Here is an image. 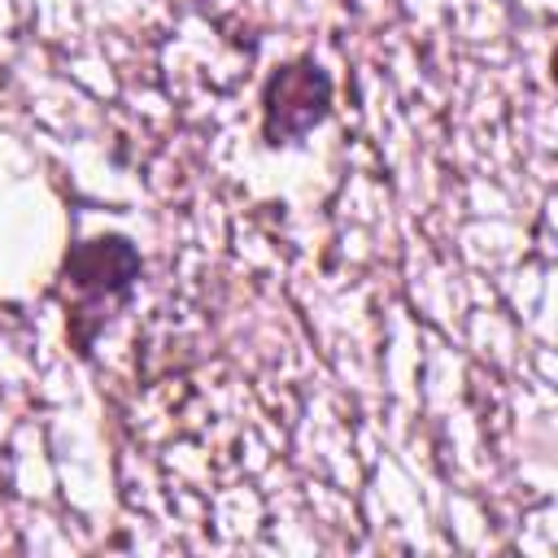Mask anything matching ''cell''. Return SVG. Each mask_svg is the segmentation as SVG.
<instances>
[{
	"mask_svg": "<svg viewBox=\"0 0 558 558\" xmlns=\"http://www.w3.org/2000/svg\"><path fill=\"white\" fill-rule=\"evenodd\" d=\"M135 279H140V253L122 235H96L65 253V288L74 292L70 336L78 353L92 349L96 331L109 323V314L122 305Z\"/></svg>",
	"mask_w": 558,
	"mask_h": 558,
	"instance_id": "6da1fadb",
	"label": "cell"
},
{
	"mask_svg": "<svg viewBox=\"0 0 558 558\" xmlns=\"http://www.w3.org/2000/svg\"><path fill=\"white\" fill-rule=\"evenodd\" d=\"M262 105H266L262 131H266L270 144L301 140L331 109V74L318 61H292V65L270 74Z\"/></svg>",
	"mask_w": 558,
	"mask_h": 558,
	"instance_id": "7a4b0ae2",
	"label": "cell"
}]
</instances>
